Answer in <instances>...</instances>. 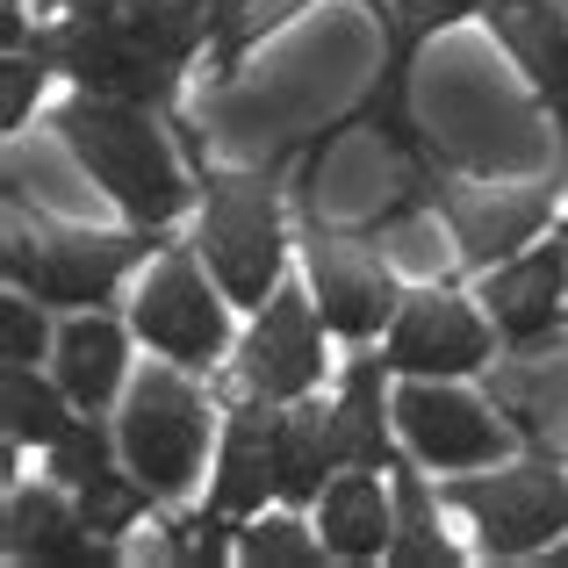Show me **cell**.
Here are the masks:
<instances>
[{"mask_svg":"<svg viewBox=\"0 0 568 568\" xmlns=\"http://www.w3.org/2000/svg\"><path fill=\"white\" fill-rule=\"evenodd\" d=\"M58 138L65 152L94 173V187H109V202L123 209L130 223L159 231L187 209V166L173 152V138L159 130V109L144 101H115V94H72L58 109Z\"/></svg>","mask_w":568,"mask_h":568,"instance_id":"obj_1","label":"cell"},{"mask_svg":"<svg viewBox=\"0 0 568 568\" xmlns=\"http://www.w3.org/2000/svg\"><path fill=\"white\" fill-rule=\"evenodd\" d=\"M115 446L123 468L152 489V504H173L194 489L209 454V403L181 367H144L123 388V417H115Z\"/></svg>","mask_w":568,"mask_h":568,"instance_id":"obj_2","label":"cell"},{"mask_svg":"<svg viewBox=\"0 0 568 568\" xmlns=\"http://www.w3.org/2000/svg\"><path fill=\"white\" fill-rule=\"evenodd\" d=\"M202 260L223 281V295L260 310L281 288V260H288V231H281V187L260 173H216L202 209Z\"/></svg>","mask_w":568,"mask_h":568,"instance_id":"obj_3","label":"cell"},{"mask_svg":"<svg viewBox=\"0 0 568 568\" xmlns=\"http://www.w3.org/2000/svg\"><path fill=\"white\" fill-rule=\"evenodd\" d=\"M22 51H37L51 72L80 80L87 94L144 101V109H166L173 87H181V72L159 65V58L138 43V29H130V8H72L65 22L37 29Z\"/></svg>","mask_w":568,"mask_h":568,"instance_id":"obj_4","label":"cell"},{"mask_svg":"<svg viewBox=\"0 0 568 568\" xmlns=\"http://www.w3.org/2000/svg\"><path fill=\"white\" fill-rule=\"evenodd\" d=\"M138 231H144V223H138ZM138 231L109 237V231H51V223H37V231H8L0 266H8V281L29 288L37 303L101 310L115 295V281L152 252V237H138Z\"/></svg>","mask_w":568,"mask_h":568,"instance_id":"obj_5","label":"cell"},{"mask_svg":"<svg viewBox=\"0 0 568 568\" xmlns=\"http://www.w3.org/2000/svg\"><path fill=\"white\" fill-rule=\"evenodd\" d=\"M446 504L475 518L489 561H518L568 532V468L561 454H540L497 475H460V483H446Z\"/></svg>","mask_w":568,"mask_h":568,"instance_id":"obj_6","label":"cell"},{"mask_svg":"<svg viewBox=\"0 0 568 568\" xmlns=\"http://www.w3.org/2000/svg\"><path fill=\"white\" fill-rule=\"evenodd\" d=\"M396 432L425 468H497L504 446H511V425H504L497 403L468 396L460 375H403L396 388Z\"/></svg>","mask_w":568,"mask_h":568,"instance_id":"obj_7","label":"cell"},{"mask_svg":"<svg viewBox=\"0 0 568 568\" xmlns=\"http://www.w3.org/2000/svg\"><path fill=\"white\" fill-rule=\"evenodd\" d=\"M231 295H223V281L209 288V274L194 266V252H166V260L144 274L138 303H130V324H138V338L152 353H166V361L181 367H216L223 353H231Z\"/></svg>","mask_w":568,"mask_h":568,"instance_id":"obj_8","label":"cell"},{"mask_svg":"<svg viewBox=\"0 0 568 568\" xmlns=\"http://www.w3.org/2000/svg\"><path fill=\"white\" fill-rule=\"evenodd\" d=\"M310 295H317V317L332 324L338 338L367 346L375 332H388L403 310L396 288V260L361 237H338L324 223H310Z\"/></svg>","mask_w":568,"mask_h":568,"instance_id":"obj_9","label":"cell"},{"mask_svg":"<svg viewBox=\"0 0 568 568\" xmlns=\"http://www.w3.org/2000/svg\"><path fill=\"white\" fill-rule=\"evenodd\" d=\"M489 353H497L489 310L460 303V295L432 288V281L417 295H403L396 324H388V338H382V361L396 367V375H483Z\"/></svg>","mask_w":568,"mask_h":568,"instance_id":"obj_10","label":"cell"},{"mask_svg":"<svg viewBox=\"0 0 568 568\" xmlns=\"http://www.w3.org/2000/svg\"><path fill=\"white\" fill-rule=\"evenodd\" d=\"M324 332H332V324L317 317V295L281 281L260 303V324L245 332V346H237V388H245V396H266V403L310 396L317 375H324Z\"/></svg>","mask_w":568,"mask_h":568,"instance_id":"obj_11","label":"cell"},{"mask_svg":"<svg viewBox=\"0 0 568 568\" xmlns=\"http://www.w3.org/2000/svg\"><path fill=\"white\" fill-rule=\"evenodd\" d=\"M439 216L454 231L460 266H504L526 245H540V231L555 223V194L547 187H489V181H454L439 187Z\"/></svg>","mask_w":568,"mask_h":568,"instance_id":"obj_12","label":"cell"},{"mask_svg":"<svg viewBox=\"0 0 568 568\" xmlns=\"http://www.w3.org/2000/svg\"><path fill=\"white\" fill-rule=\"evenodd\" d=\"M561 295H568V237H547V245H526L518 260L489 266L475 303L489 310V324L511 346H540V338L561 332V310H568Z\"/></svg>","mask_w":568,"mask_h":568,"instance_id":"obj_13","label":"cell"},{"mask_svg":"<svg viewBox=\"0 0 568 568\" xmlns=\"http://www.w3.org/2000/svg\"><path fill=\"white\" fill-rule=\"evenodd\" d=\"M489 29L518 58V72L532 80V94L555 109L561 152H568V0H489Z\"/></svg>","mask_w":568,"mask_h":568,"instance_id":"obj_14","label":"cell"},{"mask_svg":"<svg viewBox=\"0 0 568 568\" xmlns=\"http://www.w3.org/2000/svg\"><path fill=\"white\" fill-rule=\"evenodd\" d=\"M274 403L266 396H245L231 417H223V446H216V489H209V504L216 511H231L237 526L245 518L266 511V497H281L274 483Z\"/></svg>","mask_w":568,"mask_h":568,"instance_id":"obj_15","label":"cell"},{"mask_svg":"<svg viewBox=\"0 0 568 568\" xmlns=\"http://www.w3.org/2000/svg\"><path fill=\"white\" fill-rule=\"evenodd\" d=\"M489 403L511 417V432L540 454H568V361L561 353L518 346V361H504L489 375Z\"/></svg>","mask_w":568,"mask_h":568,"instance_id":"obj_16","label":"cell"},{"mask_svg":"<svg viewBox=\"0 0 568 568\" xmlns=\"http://www.w3.org/2000/svg\"><path fill=\"white\" fill-rule=\"evenodd\" d=\"M8 555L37 561V568H101V561H115V547L58 489H14L8 497Z\"/></svg>","mask_w":568,"mask_h":568,"instance_id":"obj_17","label":"cell"},{"mask_svg":"<svg viewBox=\"0 0 568 568\" xmlns=\"http://www.w3.org/2000/svg\"><path fill=\"white\" fill-rule=\"evenodd\" d=\"M317 532L338 561H388L396 540V489L375 483V468H338L317 497Z\"/></svg>","mask_w":568,"mask_h":568,"instance_id":"obj_18","label":"cell"},{"mask_svg":"<svg viewBox=\"0 0 568 568\" xmlns=\"http://www.w3.org/2000/svg\"><path fill=\"white\" fill-rule=\"evenodd\" d=\"M58 382H65V396L80 403V410H109L115 396H123V367H130V338L115 317H101V310H72V324L58 332Z\"/></svg>","mask_w":568,"mask_h":568,"instance_id":"obj_19","label":"cell"},{"mask_svg":"<svg viewBox=\"0 0 568 568\" xmlns=\"http://www.w3.org/2000/svg\"><path fill=\"white\" fill-rule=\"evenodd\" d=\"M338 468H346V454H338L332 410H317V403L295 396L288 410L274 417V483H281V504H317L324 489H332Z\"/></svg>","mask_w":568,"mask_h":568,"instance_id":"obj_20","label":"cell"},{"mask_svg":"<svg viewBox=\"0 0 568 568\" xmlns=\"http://www.w3.org/2000/svg\"><path fill=\"white\" fill-rule=\"evenodd\" d=\"M388 375H396V367H388L382 353H361V361L346 367V388H338V403H332L346 468H396V446H388L396 403H388V388H382Z\"/></svg>","mask_w":568,"mask_h":568,"instance_id":"obj_21","label":"cell"},{"mask_svg":"<svg viewBox=\"0 0 568 568\" xmlns=\"http://www.w3.org/2000/svg\"><path fill=\"white\" fill-rule=\"evenodd\" d=\"M396 475V540H388V561L396 568H454L460 561V547L454 540H439V518H432V497H425V475L417 468H388Z\"/></svg>","mask_w":568,"mask_h":568,"instance_id":"obj_22","label":"cell"},{"mask_svg":"<svg viewBox=\"0 0 568 568\" xmlns=\"http://www.w3.org/2000/svg\"><path fill=\"white\" fill-rule=\"evenodd\" d=\"M0 410H8V439L14 446H51L58 432L72 425V410L80 403L65 396V382H43L37 367H8V382H0Z\"/></svg>","mask_w":568,"mask_h":568,"instance_id":"obj_23","label":"cell"},{"mask_svg":"<svg viewBox=\"0 0 568 568\" xmlns=\"http://www.w3.org/2000/svg\"><path fill=\"white\" fill-rule=\"evenodd\" d=\"M375 245L396 260V274H417V281H446L454 260H460V252H446L454 231H439V216H425V202L417 209H388V216L375 223Z\"/></svg>","mask_w":568,"mask_h":568,"instance_id":"obj_24","label":"cell"},{"mask_svg":"<svg viewBox=\"0 0 568 568\" xmlns=\"http://www.w3.org/2000/svg\"><path fill=\"white\" fill-rule=\"evenodd\" d=\"M332 547H324V532H310L303 518L288 511H260L237 526V561H260V568H317Z\"/></svg>","mask_w":568,"mask_h":568,"instance_id":"obj_25","label":"cell"},{"mask_svg":"<svg viewBox=\"0 0 568 568\" xmlns=\"http://www.w3.org/2000/svg\"><path fill=\"white\" fill-rule=\"evenodd\" d=\"M43 454H51V475H58L65 489H87L94 475L115 468V454H123V446H115V432L101 425V410H80L51 446H43Z\"/></svg>","mask_w":568,"mask_h":568,"instance_id":"obj_26","label":"cell"},{"mask_svg":"<svg viewBox=\"0 0 568 568\" xmlns=\"http://www.w3.org/2000/svg\"><path fill=\"white\" fill-rule=\"evenodd\" d=\"M295 8H310V0H216V29H209V58H216V72H231L237 58H245L266 29L288 22Z\"/></svg>","mask_w":568,"mask_h":568,"instance_id":"obj_27","label":"cell"},{"mask_svg":"<svg viewBox=\"0 0 568 568\" xmlns=\"http://www.w3.org/2000/svg\"><path fill=\"white\" fill-rule=\"evenodd\" d=\"M80 497V518L101 532V540H115V532H130L144 518V504H152V489L138 483V475H123V468H109V475H94L87 489H72Z\"/></svg>","mask_w":568,"mask_h":568,"instance_id":"obj_28","label":"cell"},{"mask_svg":"<svg viewBox=\"0 0 568 568\" xmlns=\"http://www.w3.org/2000/svg\"><path fill=\"white\" fill-rule=\"evenodd\" d=\"M0 338H8V367H37L43 346H58L51 332H43V310L29 288H8V303H0Z\"/></svg>","mask_w":568,"mask_h":568,"instance_id":"obj_29","label":"cell"},{"mask_svg":"<svg viewBox=\"0 0 568 568\" xmlns=\"http://www.w3.org/2000/svg\"><path fill=\"white\" fill-rule=\"evenodd\" d=\"M43 72H51V65H43L37 51H14V58H8V130L29 123V94L43 87Z\"/></svg>","mask_w":568,"mask_h":568,"instance_id":"obj_30","label":"cell"},{"mask_svg":"<svg viewBox=\"0 0 568 568\" xmlns=\"http://www.w3.org/2000/svg\"><path fill=\"white\" fill-rule=\"evenodd\" d=\"M51 8H130V0H51Z\"/></svg>","mask_w":568,"mask_h":568,"instance_id":"obj_31","label":"cell"}]
</instances>
